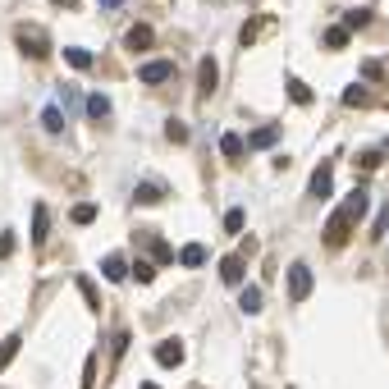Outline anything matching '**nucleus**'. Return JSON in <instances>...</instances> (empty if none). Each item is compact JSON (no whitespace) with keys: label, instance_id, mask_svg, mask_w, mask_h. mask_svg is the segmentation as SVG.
Here are the masks:
<instances>
[{"label":"nucleus","instance_id":"16","mask_svg":"<svg viewBox=\"0 0 389 389\" xmlns=\"http://www.w3.org/2000/svg\"><path fill=\"white\" fill-rule=\"evenodd\" d=\"M243 151H248L243 133H225V138H220V156H225V161H243Z\"/></svg>","mask_w":389,"mask_h":389},{"label":"nucleus","instance_id":"35","mask_svg":"<svg viewBox=\"0 0 389 389\" xmlns=\"http://www.w3.org/2000/svg\"><path fill=\"white\" fill-rule=\"evenodd\" d=\"M381 74H385V69H381V64H376V60H366V64H362V78H366V83H376V78H381Z\"/></svg>","mask_w":389,"mask_h":389},{"label":"nucleus","instance_id":"39","mask_svg":"<svg viewBox=\"0 0 389 389\" xmlns=\"http://www.w3.org/2000/svg\"><path fill=\"white\" fill-rule=\"evenodd\" d=\"M138 389H161V385H156V381H147V385H138Z\"/></svg>","mask_w":389,"mask_h":389},{"label":"nucleus","instance_id":"20","mask_svg":"<svg viewBox=\"0 0 389 389\" xmlns=\"http://www.w3.org/2000/svg\"><path fill=\"white\" fill-rule=\"evenodd\" d=\"M266 28H270V18H266V14L248 18V23H243V37H238V42H243V46H252V42H257V33H266Z\"/></svg>","mask_w":389,"mask_h":389},{"label":"nucleus","instance_id":"2","mask_svg":"<svg viewBox=\"0 0 389 389\" xmlns=\"http://www.w3.org/2000/svg\"><path fill=\"white\" fill-rule=\"evenodd\" d=\"M18 51L33 55V60H46V55H51V42H46L37 28H18Z\"/></svg>","mask_w":389,"mask_h":389},{"label":"nucleus","instance_id":"21","mask_svg":"<svg viewBox=\"0 0 389 389\" xmlns=\"http://www.w3.org/2000/svg\"><path fill=\"white\" fill-rule=\"evenodd\" d=\"M101 275H105V279H115V284H120V279L129 275V261H124V257H105V261H101Z\"/></svg>","mask_w":389,"mask_h":389},{"label":"nucleus","instance_id":"1","mask_svg":"<svg viewBox=\"0 0 389 389\" xmlns=\"http://www.w3.org/2000/svg\"><path fill=\"white\" fill-rule=\"evenodd\" d=\"M366 202H371V197H366V183H357V188L348 192L344 202H339V216H344L348 225H357V220L366 216Z\"/></svg>","mask_w":389,"mask_h":389},{"label":"nucleus","instance_id":"23","mask_svg":"<svg viewBox=\"0 0 389 389\" xmlns=\"http://www.w3.org/2000/svg\"><path fill=\"white\" fill-rule=\"evenodd\" d=\"M238 307L248 311V316H257V311L266 307V298H261V289H243V294H238Z\"/></svg>","mask_w":389,"mask_h":389},{"label":"nucleus","instance_id":"12","mask_svg":"<svg viewBox=\"0 0 389 389\" xmlns=\"http://www.w3.org/2000/svg\"><path fill=\"white\" fill-rule=\"evenodd\" d=\"M64 64H69V69H78V74H87L96 64V55L87 51V46H69V51H64Z\"/></svg>","mask_w":389,"mask_h":389},{"label":"nucleus","instance_id":"7","mask_svg":"<svg viewBox=\"0 0 389 389\" xmlns=\"http://www.w3.org/2000/svg\"><path fill=\"white\" fill-rule=\"evenodd\" d=\"M138 78H142L147 87H156V83H170V78H174V64H170V60H147V64L138 69Z\"/></svg>","mask_w":389,"mask_h":389},{"label":"nucleus","instance_id":"22","mask_svg":"<svg viewBox=\"0 0 389 389\" xmlns=\"http://www.w3.org/2000/svg\"><path fill=\"white\" fill-rule=\"evenodd\" d=\"M161 197H165V188H161V183H142V188L133 192V202H138V207H156Z\"/></svg>","mask_w":389,"mask_h":389},{"label":"nucleus","instance_id":"11","mask_svg":"<svg viewBox=\"0 0 389 389\" xmlns=\"http://www.w3.org/2000/svg\"><path fill=\"white\" fill-rule=\"evenodd\" d=\"M46 233H51V211L33 207V248H46Z\"/></svg>","mask_w":389,"mask_h":389},{"label":"nucleus","instance_id":"26","mask_svg":"<svg viewBox=\"0 0 389 389\" xmlns=\"http://www.w3.org/2000/svg\"><path fill=\"white\" fill-rule=\"evenodd\" d=\"M348 42H353V37H348V28H344V23L325 33V51H339V46H348Z\"/></svg>","mask_w":389,"mask_h":389},{"label":"nucleus","instance_id":"9","mask_svg":"<svg viewBox=\"0 0 389 389\" xmlns=\"http://www.w3.org/2000/svg\"><path fill=\"white\" fill-rule=\"evenodd\" d=\"M207 257L211 252L202 248V243H183L179 252H174V261H179V266H188V270H197V266H207Z\"/></svg>","mask_w":389,"mask_h":389},{"label":"nucleus","instance_id":"15","mask_svg":"<svg viewBox=\"0 0 389 389\" xmlns=\"http://www.w3.org/2000/svg\"><path fill=\"white\" fill-rule=\"evenodd\" d=\"M74 284H78V294H83V303H87V307L101 311V289H96V279H92V275H78Z\"/></svg>","mask_w":389,"mask_h":389},{"label":"nucleus","instance_id":"28","mask_svg":"<svg viewBox=\"0 0 389 389\" xmlns=\"http://www.w3.org/2000/svg\"><path fill=\"white\" fill-rule=\"evenodd\" d=\"M69 220H74V225H92V220H96V207H92V202H83V207L69 211Z\"/></svg>","mask_w":389,"mask_h":389},{"label":"nucleus","instance_id":"8","mask_svg":"<svg viewBox=\"0 0 389 389\" xmlns=\"http://www.w3.org/2000/svg\"><path fill=\"white\" fill-rule=\"evenodd\" d=\"M124 46H129V51H151L156 46V28L151 23H133L129 37H124Z\"/></svg>","mask_w":389,"mask_h":389},{"label":"nucleus","instance_id":"18","mask_svg":"<svg viewBox=\"0 0 389 389\" xmlns=\"http://www.w3.org/2000/svg\"><path fill=\"white\" fill-rule=\"evenodd\" d=\"M243 142H248V151L252 147H275V142H279V129H275V124H266V129H257V133H252V138H243Z\"/></svg>","mask_w":389,"mask_h":389},{"label":"nucleus","instance_id":"17","mask_svg":"<svg viewBox=\"0 0 389 389\" xmlns=\"http://www.w3.org/2000/svg\"><path fill=\"white\" fill-rule=\"evenodd\" d=\"M83 115H92V120H105V115H110V96L105 92H92L83 101Z\"/></svg>","mask_w":389,"mask_h":389},{"label":"nucleus","instance_id":"38","mask_svg":"<svg viewBox=\"0 0 389 389\" xmlns=\"http://www.w3.org/2000/svg\"><path fill=\"white\" fill-rule=\"evenodd\" d=\"M55 5H64V9H74V5H78V0H55Z\"/></svg>","mask_w":389,"mask_h":389},{"label":"nucleus","instance_id":"24","mask_svg":"<svg viewBox=\"0 0 389 389\" xmlns=\"http://www.w3.org/2000/svg\"><path fill=\"white\" fill-rule=\"evenodd\" d=\"M42 129H46V133H60V129H64L60 105H46V110H42Z\"/></svg>","mask_w":389,"mask_h":389},{"label":"nucleus","instance_id":"32","mask_svg":"<svg viewBox=\"0 0 389 389\" xmlns=\"http://www.w3.org/2000/svg\"><path fill=\"white\" fill-rule=\"evenodd\" d=\"M165 261H174V252L165 243H151V266H165Z\"/></svg>","mask_w":389,"mask_h":389},{"label":"nucleus","instance_id":"34","mask_svg":"<svg viewBox=\"0 0 389 389\" xmlns=\"http://www.w3.org/2000/svg\"><path fill=\"white\" fill-rule=\"evenodd\" d=\"M165 133H170V138H174V142H183V138H188V129H183V124H179V120H170V124H165Z\"/></svg>","mask_w":389,"mask_h":389},{"label":"nucleus","instance_id":"4","mask_svg":"<svg viewBox=\"0 0 389 389\" xmlns=\"http://www.w3.org/2000/svg\"><path fill=\"white\" fill-rule=\"evenodd\" d=\"M307 294H311V270H307V261H294V266H289V298L303 303Z\"/></svg>","mask_w":389,"mask_h":389},{"label":"nucleus","instance_id":"19","mask_svg":"<svg viewBox=\"0 0 389 389\" xmlns=\"http://www.w3.org/2000/svg\"><path fill=\"white\" fill-rule=\"evenodd\" d=\"M284 92H289V101H294V105H311V87L303 83V78H289Z\"/></svg>","mask_w":389,"mask_h":389},{"label":"nucleus","instance_id":"3","mask_svg":"<svg viewBox=\"0 0 389 389\" xmlns=\"http://www.w3.org/2000/svg\"><path fill=\"white\" fill-rule=\"evenodd\" d=\"M330 192H335V161H320L316 170H311V197L325 202Z\"/></svg>","mask_w":389,"mask_h":389},{"label":"nucleus","instance_id":"5","mask_svg":"<svg viewBox=\"0 0 389 389\" xmlns=\"http://www.w3.org/2000/svg\"><path fill=\"white\" fill-rule=\"evenodd\" d=\"M348 233H353V225H348V220L339 216V207H335V216H330L325 229H320V243H325V248H339V243H348Z\"/></svg>","mask_w":389,"mask_h":389},{"label":"nucleus","instance_id":"36","mask_svg":"<svg viewBox=\"0 0 389 389\" xmlns=\"http://www.w3.org/2000/svg\"><path fill=\"white\" fill-rule=\"evenodd\" d=\"M9 252H14V233H9V229H5V233H0V261H5V257H9Z\"/></svg>","mask_w":389,"mask_h":389},{"label":"nucleus","instance_id":"6","mask_svg":"<svg viewBox=\"0 0 389 389\" xmlns=\"http://www.w3.org/2000/svg\"><path fill=\"white\" fill-rule=\"evenodd\" d=\"M216 83H220L216 55H202V64H197V96H211V92H216Z\"/></svg>","mask_w":389,"mask_h":389},{"label":"nucleus","instance_id":"10","mask_svg":"<svg viewBox=\"0 0 389 389\" xmlns=\"http://www.w3.org/2000/svg\"><path fill=\"white\" fill-rule=\"evenodd\" d=\"M156 362L161 366H179L183 362V344L179 339H161V344H156Z\"/></svg>","mask_w":389,"mask_h":389},{"label":"nucleus","instance_id":"29","mask_svg":"<svg viewBox=\"0 0 389 389\" xmlns=\"http://www.w3.org/2000/svg\"><path fill=\"white\" fill-rule=\"evenodd\" d=\"M371 23V9H353V14H344V28L353 33V28H366Z\"/></svg>","mask_w":389,"mask_h":389},{"label":"nucleus","instance_id":"25","mask_svg":"<svg viewBox=\"0 0 389 389\" xmlns=\"http://www.w3.org/2000/svg\"><path fill=\"white\" fill-rule=\"evenodd\" d=\"M381 161H385V147H366V151H357V170H376Z\"/></svg>","mask_w":389,"mask_h":389},{"label":"nucleus","instance_id":"31","mask_svg":"<svg viewBox=\"0 0 389 389\" xmlns=\"http://www.w3.org/2000/svg\"><path fill=\"white\" fill-rule=\"evenodd\" d=\"M243 220H248V216H243L238 207H233V211H225V233H243Z\"/></svg>","mask_w":389,"mask_h":389},{"label":"nucleus","instance_id":"13","mask_svg":"<svg viewBox=\"0 0 389 389\" xmlns=\"http://www.w3.org/2000/svg\"><path fill=\"white\" fill-rule=\"evenodd\" d=\"M243 275H248V266H243V257H225L220 261V279L233 289V284H243Z\"/></svg>","mask_w":389,"mask_h":389},{"label":"nucleus","instance_id":"33","mask_svg":"<svg viewBox=\"0 0 389 389\" xmlns=\"http://www.w3.org/2000/svg\"><path fill=\"white\" fill-rule=\"evenodd\" d=\"M78 389H96V357H87V366H83V385Z\"/></svg>","mask_w":389,"mask_h":389},{"label":"nucleus","instance_id":"27","mask_svg":"<svg viewBox=\"0 0 389 389\" xmlns=\"http://www.w3.org/2000/svg\"><path fill=\"white\" fill-rule=\"evenodd\" d=\"M129 275H133V279H138V284H151V275H156V266H151V261H133V266H129Z\"/></svg>","mask_w":389,"mask_h":389},{"label":"nucleus","instance_id":"14","mask_svg":"<svg viewBox=\"0 0 389 389\" xmlns=\"http://www.w3.org/2000/svg\"><path fill=\"white\" fill-rule=\"evenodd\" d=\"M18 348H23V335H18V330L0 339V371H9V362L18 357Z\"/></svg>","mask_w":389,"mask_h":389},{"label":"nucleus","instance_id":"37","mask_svg":"<svg viewBox=\"0 0 389 389\" xmlns=\"http://www.w3.org/2000/svg\"><path fill=\"white\" fill-rule=\"evenodd\" d=\"M101 5H105V9H115V5H124V0H101Z\"/></svg>","mask_w":389,"mask_h":389},{"label":"nucleus","instance_id":"30","mask_svg":"<svg viewBox=\"0 0 389 389\" xmlns=\"http://www.w3.org/2000/svg\"><path fill=\"white\" fill-rule=\"evenodd\" d=\"M344 105H366V87H362V83L344 87Z\"/></svg>","mask_w":389,"mask_h":389}]
</instances>
